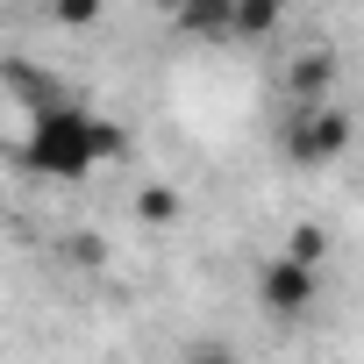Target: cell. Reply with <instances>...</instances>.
<instances>
[{
	"label": "cell",
	"mask_w": 364,
	"mask_h": 364,
	"mask_svg": "<svg viewBox=\"0 0 364 364\" xmlns=\"http://www.w3.org/2000/svg\"><path fill=\"white\" fill-rule=\"evenodd\" d=\"M122 150V129H107L93 107H79L72 93H58V100H43V107H29V129H22V171H36V178H93L107 157Z\"/></svg>",
	"instance_id": "6da1fadb"
},
{
	"label": "cell",
	"mask_w": 364,
	"mask_h": 364,
	"mask_svg": "<svg viewBox=\"0 0 364 364\" xmlns=\"http://www.w3.org/2000/svg\"><path fill=\"white\" fill-rule=\"evenodd\" d=\"M279 150H286L300 171H321V164H336V157L350 150V114H343L336 100H300V107L286 114V129H279Z\"/></svg>",
	"instance_id": "7a4b0ae2"
},
{
	"label": "cell",
	"mask_w": 364,
	"mask_h": 364,
	"mask_svg": "<svg viewBox=\"0 0 364 364\" xmlns=\"http://www.w3.org/2000/svg\"><path fill=\"white\" fill-rule=\"evenodd\" d=\"M314 300H321V272H314L307 250H279V257L257 272V307H264L279 328H300V321L314 314Z\"/></svg>",
	"instance_id": "3957f363"
},
{
	"label": "cell",
	"mask_w": 364,
	"mask_h": 364,
	"mask_svg": "<svg viewBox=\"0 0 364 364\" xmlns=\"http://www.w3.org/2000/svg\"><path fill=\"white\" fill-rule=\"evenodd\" d=\"M171 22L186 36H229L236 29V0H171Z\"/></svg>",
	"instance_id": "277c9868"
},
{
	"label": "cell",
	"mask_w": 364,
	"mask_h": 364,
	"mask_svg": "<svg viewBox=\"0 0 364 364\" xmlns=\"http://www.w3.org/2000/svg\"><path fill=\"white\" fill-rule=\"evenodd\" d=\"M286 29V0H236V29L229 43H272Z\"/></svg>",
	"instance_id": "5b68a950"
},
{
	"label": "cell",
	"mask_w": 364,
	"mask_h": 364,
	"mask_svg": "<svg viewBox=\"0 0 364 364\" xmlns=\"http://www.w3.org/2000/svg\"><path fill=\"white\" fill-rule=\"evenodd\" d=\"M100 15V0H50V22H65V29H86Z\"/></svg>",
	"instance_id": "8992f818"
},
{
	"label": "cell",
	"mask_w": 364,
	"mask_h": 364,
	"mask_svg": "<svg viewBox=\"0 0 364 364\" xmlns=\"http://www.w3.org/2000/svg\"><path fill=\"white\" fill-rule=\"evenodd\" d=\"M186 364H243V357H236V343L208 336V343H193V350H186Z\"/></svg>",
	"instance_id": "52a82bcc"
}]
</instances>
